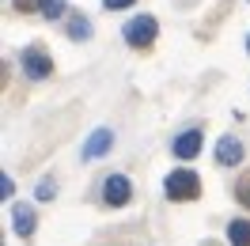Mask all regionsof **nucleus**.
Segmentation results:
<instances>
[{"mask_svg":"<svg viewBox=\"0 0 250 246\" xmlns=\"http://www.w3.org/2000/svg\"><path fill=\"white\" fill-rule=\"evenodd\" d=\"M156 31H159V23L152 16H137L125 23V42L133 49H144L148 42H156Z\"/></svg>","mask_w":250,"mask_h":246,"instance_id":"nucleus-2","label":"nucleus"},{"mask_svg":"<svg viewBox=\"0 0 250 246\" xmlns=\"http://www.w3.org/2000/svg\"><path fill=\"white\" fill-rule=\"evenodd\" d=\"M68 34H72L76 42H80V38H87V19H83V16H72V23H68Z\"/></svg>","mask_w":250,"mask_h":246,"instance_id":"nucleus-11","label":"nucleus"},{"mask_svg":"<svg viewBox=\"0 0 250 246\" xmlns=\"http://www.w3.org/2000/svg\"><path fill=\"white\" fill-rule=\"evenodd\" d=\"M23 72L31 80H46L49 72H53V61L46 57V49H27V53H23Z\"/></svg>","mask_w":250,"mask_h":246,"instance_id":"nucleus-4","label":"nucleus"},{"mask_svg":"<svg viewBox=\"0 0 250 246\" xmlns=\"http://www.w3.org/2000/svg\"><path fill=\"white\" fill-rule=\"evenodd\" d=\"M53 189H57V185H53V182L46 178V182L38 185V201H49V197H53Z\"/></svg>","mask_w":250,"mask_h":246,"instance_id":"nucleus-14","label":"nucleus"},{"mask_svg":"<svg viewBox=\"0 0 250 246\" xmlns=\"http://www.w3.org/2000/svg\"><path fill=\"white\" fill-rule=\"evenodd\" d=\"M129 4H133V0H103L106 12H118V8H129Z\"/></svg>","mask_w":250,"mask_h":246,"instance_id":"nucleus-15","label":"nucleus"},{"mask_svg":"<svg viewBox=\"0 0 250 246\" xmlns=\"http://www.w3.org/2000/svg\"><path fill=\"white\" fill-rule=\"evenodd\" d=\"M12 193H16V182L8 174H0V197H12Z\"/></svg>","mask_w":250,"mask_h":246,"instance_id":"nucleus-13","label":"nucleus"},{"mask_svg":"<svg viewBox=\"0 0 250 246\" xmlns=\"http://www.w3.org/2000/svg\"><path fill=\"white\" fill-rule=\"evenodd\" d=\"M243 144L235 137H220V144H216V163H224V167H235V163H243Z\"/></svg>","mask_w":250,"mask_h":246,"instance_id":"nucleus-7","label":"nucleus"},{"mask_svg":"<svg viewBox=\"0 0 250 246\" xmlns=\"http://www.w3.org/2000/svg\"><path fill=\"white\" fill-rule=\"evenodd\" d=\"M110 144H114V133H110V129H95L91 137H87V144H83V159H99V155H106Z\"/></svg>","mask_w":250,"mask_h":246,"instance_id":"nucleus-8","label":"nucleus"},{"mask_svg":"<svg viewBox=\"0 0 250 246\" xmlns=\"http://www.w3.org/2000/svg\"><path fill=\"white\" fill-rule=\"evenodd\" d=\"M38 8H42V16H46V19L64 16V0H38Z\"/></svg>","mask_w":250,"mask_h":246,"instance_id":"nucleus-10","label":"nucleus"},{"mask_svg":"<svg viewBox=\"0 0 250 246\" xmlns=\"http://www.w3.org/2000/svg\"><path fill=\"white\" fill-rule=\"evenodd\" d=\"M228 243L231 246H250V220H231V224H228Z\"/></svg>","mask_w":250,"mask_h":246,"instance_id":"nucleus-9","label":"nucleus"},{"mask_svg":"<svg viewBox=\"0 0 250 246\" xmlns=\"http://www.w3.org/2000/svg\"><path fill=\"white\" fill-rule=\"evenodd\" d=\"M163 193L171 201H193L197 193H201V182H197V174L193 170H171L167 178H163Z\"/></svg>","mask_w":250,"mask_h":246,"instance_id":"nucleus-1","label":"nucleus"},{"mask_svg":"<svg viewBox=\"0 0 250 246\" xmlns=\"http://www.w3.org/2000/svg\"><path fill=\"white\" fill-rule=\"evenodd\" d=\"M178 159H193L201 152V129H189V133H178L174 137V148H171Z\"/></svg>","mask_w":250,"mask_h":246,"instance_id":"nucleus-6","label":"nucleus"},{"mask_svg":"<svg viewBox=\"0 0 250 246\" xmlns=\"http://www.w3.org/2000/svg\"><path fill=\"white\" fill-rule=\"evenodd\" d=\"M247 49H250V38H247Z\"/></svg>","mask_w":250,"mask_h":246,"instance_id":"nucleus-16","label":"nucleus"},{"mask_svg":"<svg viewBox=\"0 0 250 246\" xmlns=\"http://www.w3.org/2000/svg\"><path fill=\"white\" fill-rule=\"evenodd\" d=\"M12 227H16L19 239H31L34 227H38V216H34L31 205H12Z\"/></svg>","mask_w":250,"mask_h":246,"instance_id":"nucleus-5","label":"nucleus"},{"mask_svg":"<svg viewBox=\"0 0 250 246\" xmlns=\"http://www.w3.org/2000/svg\"><path fill=\"white\" fill-rule=\"evenodd\" d=\"M129 197H133V185H129V178H125V174H110L106 185H103V201H106L110 208H122Z\"/></svg>","mask_w":250,"mask_h":246,"instance_id":"nucleus-3","label":"nucleus"},{"mask_svg":"<svg viewBox=\"0 0 250 246\" xmlns=\"http://www.w3.org/2000/svg\"><path fill=\"white\" fill-rule=\"evenodd\" d=\"M235 193H239V201H243V205L250 208V174H247V178H243L239 185H235Z\"/></svg>","mask_w":250,"mask_h":246,"instance_id":"nucleus-12","label":"nucleus"}]
</instances>
